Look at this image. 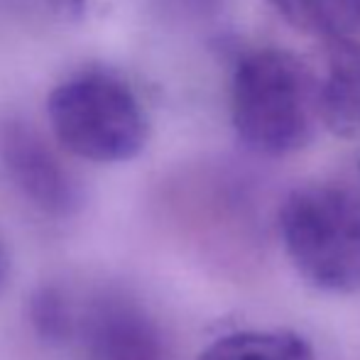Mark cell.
I'll return each instance as SVG.
<instances>
[{
    "label": "cell",
    "instance_id": "1",
    "mask_svg": "<svg viewBox=\"0 0 360 360\" xmlns=\"http://www.w3.org/2000/svg\"><path fill=\"white\" fill-rule=\"evenodd\" d=\"M231 123L238 140L262 157L302 152L321 125L319 76L285 49L245 52L231 76Z\"/></svg>",
    "mask_w": 360,
    "mask_h": 360
},
{
    "label": "cell",
    "instance_id": "2",
    "mask_svg": "<svg viewBox=\"0 0 360 360\" xmlns=\"http://www.w3.org/2000/svg\"><path fill=\"white\" fill-rule=\"evenodd\" d=\"M47 120L74 157L94 165L130 162L150 140V118L135 89L110 69H79L52 86Z\"/></svg>",
    "mask_w": 360,
    "mask_h": 360
},
{
    "label": "cell",
    "instance_id": "3",
    "mask_svg": "<svg viewBox=\"0 0 360 360\" xmlns=\"http://www.w3.org/2000/svg\"><path fill=\"white\" fill-rule=\"evenodd\" d=\"M282 245L294 270L331 294L360 289V196L346 186H297L280 209Z\"/></svg>",
    "mask_w": 360,
    "mask_h": 360
},
{
    "label": "cell",
    "instance_id": "4",
    "mask_svg": "<svg viewBox=\"0 0 360 360\" xmlns=\"http://www.w3.org/2000/svg\"><path fill=\"white\" fill-rule=\"evenodd\" d=\"M0 167L15 191L44 216L72 218L84 209L81 179L25 120H0Z\"/></svg>",
    "mask_w": 360,
    "mask_h": 360
},
{
    "label": "cell",
    "instance_id": "5",
    "mask_svg": "<svg viewBox=\"0 0 360 360\" xmlns=\"http://www.w3.org/2000/svg\"><path fill=\"white\" fill-rule=\"evenodd\" d=\"M86 360H167L152 316L123 294L94 299L79 321Z\"/></svg>",
    "mask_w": 360,
    "mask_h": 360
},
{
    "label": "cell",
    "instance_id": "6",
    "mask_svg": "<svg viewBox=\"0 0 360 360\" xmlns=\"http://www.w3.org/2000/svg\"><path fill=\"white\" fill-rule=\"evenodd\" d=\"M319 115L336 138L360 135V39L326 42V62L319 76Z\"/></svg>",
    "mask_w": 360,
    "mask_h": 360
},
{
    "label": "cell",
    "instance_id": "7",
    "mask_svg": "<svg viewBox=\"0 0 360 360\" xmlns=\"http://www.w3.org/2000/svg\"><path fill=\"white\" fill-rule=\"evenodd\" d=\"M196 360H316L311 343L285 328L233 331L216 338Z\"/></svg>",
    "mask_w": 360,
    "mask_h": 360
},
{
    "label": "cell",
    "instance_id": "8",
    "mask_svg": "<svg viewBox=\"0 0 360 360\" xmlns=\"http://www.w3.org/2000/svg\"><path fill=\"white\" fill-rule=\"evenodd\" d=\"M287 25L323 42L360 34V0H265Z\"/></svg>",
    "mask_w": 360,
    "mask_h": 360
},
{
    "label": "cell",
    "instance_id": "9",
    "mask_svg": "<svg viewBox=\"0 0 360 360\" xmlns=\"http://www.w3.org/2000/svg\"><path fill=\"white\" fill-rule=\"evenodd\" d=\"M27 319L34 336L49 346L67 343L79 328L69 297L54 285L34 289L27 302Z\"/></svg>",
    "mask_w": 360,
    "mask_h": 360
},
{
    "label": "cell",
    "instance_id": "10",
    "mask_svg": "<svg viewBox=\"0 0 360 360\" xmlns=\"http://www.w3.org/2000/svg\"><path fill=\"white\" fill-rule=\"evenodd\" d=\"M10 8L39 27H72L89 10V0H8Z\"/></svg>",
    "mask_w": 360,
    "mask_h": 360
},
{
    "label": "cell",
    "instance_id": "11",
    "mask_svg": "<svg viewBox=\"0 0 360 360\" xmlns=\"http://www.w3.org/2000/svg\"><path fill=\"white\" fill-rule=\"evenodd\" d=\"M5 280H8V255H5L3 245H0V289H3Z\"/></svg>",
    "mask_w": 360,
    "mask_h": 360
},
{
    "label": "cell",
    "instance_id": "12",
    "mask_svg": "<svg viewBox=\"0 0 360 360\" xmlns=\"http://www.w3.org/2000/svg\"><path fill=\"white\" fill-rule=\"evenodd\" d=\"M358 167H360V165H358Z\"/></svg>",
    "mask_w": 360,
    "mask_h": 360
}]
</instances>
